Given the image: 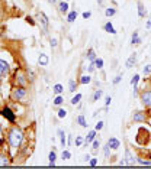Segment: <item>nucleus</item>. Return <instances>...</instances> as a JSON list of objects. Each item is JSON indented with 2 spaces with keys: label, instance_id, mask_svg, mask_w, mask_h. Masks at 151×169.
Returning a JSON list of instances; mask_svg holds the SVG:
<instances>
[{
  "label": "nucleus",
  "instance_id": "nucleus-32",
  "mask_svg": "<svg viewBox=\"0 0 151 169\" xmlns=\"http://www.w3.org/2000/svg\"><path fill=\"white\" fill-rule=\"evenodd\" d=\"M63 101H64V99H63L61 94H60V95H57V97H55V100H54V104H55V106H61Z\"/></svg>",
  "mask_w": 151,
  "mask_h": 169
},
{
  "label": "nucleus",
  "instance_id": "nucleus-14",
  "mask_svg": "<svg viewBox=\"0 0 151 169\" xmlns=\"http://www.w3.org/2000/svg\"><path fill=\"white\" fill-rule=\"evenodd\" d=\"M58 9H60V12H61V13H67V12H68V3H67V2H64V0H63V2H60V3H58Z\"/></svg>",
  "mask_w": 151,
  "mask_h": 169
},
{
  "label": "nucleus",
  "instance_id": "nucleus-20",
  "mask_svg": "<svg viewBox=\"0 0 151 169\" xmlns=\"http://www.w3.org/2000/svg\"><path fill=\"white\" fill-rule=\"evenodd\" d=\"M138 16H140V18H144V16H145V10H144L142 2H138Z\"/></svg>",
  "mask_w": 151,
  "mask_h": 169
},
{
  "label": "nucleus",
  "instance_id": "nucleus-2",
  "mask_svg": "<svg viewBox=\"0 0 151 169\" xmlns=\"http://www.w3.org/2000/svg\"><path fill=\"white\" fill-rule=\"evenodd\" d=\"M26 95H28V90L25 88V87H19V85L13 87V90H12V94H10L12 100H15V101H20V100L25 99Z\"/></svg>",
  "mask_w": 151,
  "mask_h": 169
},
{
  "label": "nucleus",
  "instance_id": "nucleus-41",
  "mask_svg": "<svg viewBox=\"0 0 151 169\" xmlns=\"http://www.w3.org/2000/svg\"><path fill=\"white\" fill-rule=\"evenodd\" d=\"M103 124H105L103 122H99V123H96V127H94V129H96V130H102V129H103Z\"/></svg>",
  "mask_w": 151,
  "mask_h": 169
},
{
  "label": "nucleus",
  "instance_id": "nucleus-28",
  "mask_svg": "<svg viewBox=\"0 0 151 169\" xmlns=\"http://www.w3.org/2000/svg\"><path fill=\"white\" fill-rule=\"evenodd\" d=\"M116 13V9H113V7H108V9L105 10V14L108 16V18H110V16H113V14Z\"/></svg>",
  "mask_w": 151,
  "mask_h": 169
},
{
  "label": "nucleus",
  "instance_id": "nucleus-47",
  "mask_svg": "<svg viewBox=\"0 0 151 169\" xmlns=\"http://www.w3.org/2000/svg\"><path fill=\"white\" fill-rule=\"evenodd\" d=\"M81 16H83V18H84V19H89L90 16H92V13H90V12H84V13L81 14Z\"/></svg>",
  "mask_w": 151,
  "mask_h": 169
},
{
  "label": "nucleus",
  "instance_id": "nucleus-23",
  "mask_svg": "<svg viewBox=\"0 0 151 169\" xmlns=\"http://www.w3.org/2000/svg\"><path fill=\"white\" fill-rule=\"evenodd\" d=\"M140 42H141V39L138 38V32H137V30H135V32H134V35H132L131 43H132V45H138V43H140Z\"/></svg>",
  "mask_w": 151,
  "mask_h": 169
},
{
  "label": "nucleus",
  "instance_id": "nucleus-37",
  "mask_svg": "<svg viewBox=\"0 0 151 169\" xmlns=\"http://www.w3.org/2000/svg\"><path fill=\"white\" fill-rule=\"evenodd\" d=\"M50 45H51V48H57V45H58L57 38H51V39H50Z\"/></svg>",
  "mask_w": 151,
  "mask_h": 169
},
{
  "label": "nucleus",
  "instance_id": "nucleus-24",
  "mask_svg": "<svg viewBox=\"0 0 151 169\" xmlns=\"http://www.w3.org/2000/svg\"><path fill=\"white\" fill-rule=\"evenodd\" d=\"M81 97H83L81 94H76L74 97L71 99V104H73V106H76V104H79V103H80V100H81Z\"/></svg>",
  "mask_w": 151,
  "mask_h": 169
},
{
  "label": "nucleus",
  "instance_id": "nucleus-33",
  "mask_svg": "<svg viewBox=\"0 0 151 169\" xmlns=\"http://www.w3.org/2000/svg\"><path fill=\"white\" fill-rule=\"evenodd\" d=\"M103 153H105L106 158H109V155H110V146H109V143L103 146Z\"/></svg>",
  "mask_w": 151,
  "mask_h": 169
},
{
  "label": "nucleus",
  "instance_id": "nucleus-53",
  "mask_svg": "<svg viewBox=\"0 0 151 169\" xmlns=\"http://www.w3.org/2000/svg\"><path fill=\"white\" fill-rule=\"evenodd\" d=\"M66 2H68V0H66Z\"/></svg>",
  "mask_w": 151,
  "mask_h": 169
},
{
  "label": "nucleus",
  "instance_id": "nucleus-7",
  "mask_svg": "<svg viewBox=\"0 0 151 169\" xmlns=\"http://www.w3.org/2000/svg\"><path fill=\"white\" fill-rule=\"evenodd\" d=\"M38 20H39V23L42 25L44 30H47V29H48V18L45 16V13L39 12V13H38Z\"/></svg>",
  "mask_w": 151,
  "mask_h": 169
},
{
  "label": "nucleus",
  "instance_id": "nucleus-50",
  "mask_svg": "<svg viewBox=\"0 0 151 169\" xmlns=\"http://www.w3.org/2000/svg\"><path fill=\"white\" fill-rule=\"evenodd\" d=\"M71 142H73V139H71V136H68V142H67V143H68V145H71Z\"/></svg>",
  "mask_w": 151,
  "mask_h": 169
},
{
  "label": "nucleus",
  "instance_id": "nucleus-48",
  "mask_svg": "<svg viewBox=\"0 0 151 169\" xmlns=\"http://www.w3.org/2000/svg\"><path fill=\"white\" fill-rule=\"evenodd\" d=\"M110 101H112V99H110V97H106V100H105V104H106V107H108L109 104H110Z\"/></svg>",
  "mask_w": 151,
  "mask_h": 169
},
{
  "label": "nucleus",
  "instance_id": "nucleus-6",
  "mask_svg": "<svg viewBox=\"0 0 151 169\" xmlns=\"http://www.w3.org/2000/svg\"><path fill=\"white\" fill-rule=\"evenodd\" d=\"M15 78H16V84H18L19 87H25V85L28 84V81H26V77H25L22 72H16Z\"/></svg>",
  "mask_w": 151,
  "mask_h": 169
},
{
  "label": "nucleus",
  "instance_id": "nucleus-11",
  "mask_svg": "<svg viewBox=\"0 0 151 169\" xmlns=\"http://www.w3.org/2000/svg\"><path fill=\"white\" fill-rule=\"evenodd\" d=\"M132 119H134V122H144L145 120V114L141 111H137V113H134Z\"/></svg>",
  "mask_w": 151,
  "mask_h": 169
},
{
  "label": "nucleus",
  "instance_id": "nucleus-12",
  "mask_svg": "<svg viewBox=\"0 0 151 169\" xmlns=\"http://www.w3.org/2000/svg\"><path fill=\"white\" fill-rule=\"evenodd\" d=\"M125 159H127V160H125V163H127V165H132V163H134V156L131 155V150H129V149L125 150Z\"/></svg>",
  "mask_w": 151,
  "mask_h": 169
},
{
  "label": "nucleus",
  "instance_id": "nucleus-25",
  "mask_svg": "<svg viewBox=\"0 0 151 169\" xmlns=\"http://www.w3.org/2000/svg\"><path fill=\"white\" fill-rule=\"evenodd\" d=\"M80 82L81 84H89V82H92V78H90V75H81L80 78Z\"/></svg>",
  "mask_w": 151,
  "mask_h": 169
},
{
  "label": "nucleus",
  "instance_id": "nucleus-17",
  "mask_svg": "<svg viewBox=\"0 0 151 169\" xmlns=\"http://www.w3.org/2000/svg\"><path fill=\"white\" fill-rule=\"evenodd\" d=\"M58 137H60V142H61V146L64 147L66 146V133H64V130H61V129H58Z\"/></svg>",
  "mask_w": 151,
  "mask_h": 169
},
{
  "label": "nucleus",
  "instance_id": "nucleus-29",
  "mask_svg": "<svg viewBox=\"0 0 151 169\" xmlns=\"http://www.w3.org/2000/svg\"><path fill=\"white\" fill-rule=\"evenodd\" d=\"M94 65H96V68L102 70V68H103V59H100V58H96V59H94Z\"/></svg>",
  "mask_w": 151,
  "mask_h": 169
},
{
  "label": "nucleus",
  "instance_id": "nucleus-9",
  "mask_svg": "<svg viewBox=\"0 0 151 169\" xmlns=\"http://www.w3.org/2000/svg\"><path fill=\"white\" fill-rule=\"evenodd\" d=\"M108 143H109V146H110V149H113V150H116L119 146H121V143H119V140L116 137H110L108 140Z\"/></svg>",
  "mask_w": 151,
  "mask_h": 169
},
{
  "label": "nucleus",
  "instance_id": "nucleus-40",
  "mask_svg": "<svg viewBox=\"0 0 151 169\" xmlns=\"http://www.w3.org/2000/svg\"><path fill=\"white\" fill-rule=\"evenodd\" d=\"M26 22H28L29 25H32V26H35V25H37V23H35V20H33L31 16H26Z\"/></svg>",
  "mask_w": 151,
  "mask_h": 169
},
{
  "label": "nucleus",
  "instance_id": "nucleus-1",
  "mask_svg": "<svg viewBox=\"0 0 151 169\" xmlns=\"http://www.w3.org/2000/svg\"><path fill=\"white\" fill-rule=\"evenodd\" d=\"M24 131L20 130L18 126H13L7 131V140H9L10 146L13 147V149H19L20 145H22V142H24Z\"/></svg>",
  "mask_w": 151,
  "mask_h": 169
},
{
  "label": "nucleus",
  "instance_id": "nucleus-52",
  "mask_svg": "<svg viewBox=\"0 0 151 169\" xmlns=\"http://www.w3.org/2000/svg\"><path fill=\"white\" fill-rule=\"evenodd\" d=\"M0 136H2V127H0Z\"/></svg>",
  "mask_w": 151,
  "mask_h": 169
},
{
  "label": "nucleus",
  "instance_id": "nucleus-18",
  "mask_svg": "<svg viewBox=\"0 0 151 169\" xmlns=\"http://www.w3.org/2000/svg\"><path fill=\"white\" fill-rule=\"evenodd\" d=\"M76 18H77V12L73 10V12H70L68 16H67V22H68V23H73V22L76 20Z\"/></svg>",
  "mask_w": 151,
  "mask_h": 169
},
{
  "label": "nucleus",
  "instance_id": "nucleus-22",
  "mask_svg": "<svg viewBox=\"0 0 151 169\" xmlns=\"http://www.w3.org/2000/svg\"><path fill=\"white\" fill-rule=\"evenodd\" d=\"M76 88H77V82H76L74 80H70L68 81V91H70V93H74Z\"/></svg>",
  "mask_w": 151,
  "mask_h": 169
},
{
  "label": "nucleus",
  "instance_id": "nucleus-38",
  "mask_svg": "<svg viewBox=\"0 0 151 169\" xmlns=\"http://www.w3.org/2000/svg\"><path fill=\"white\" fill-rule=\"evenodd\" d=\"M81 145H83V137L77 136L76 137V146H81Z\"/></svg>",
  "mask_w": 151,
  "mask_h": 169
},
{
  "label": "nucleus",
  "instance_id": "nucleus-49",
  "mask_svg": "<svg viewBox=\"0 0 151 169\" xmlns=\"http://www.w3.org/2000/svg\"><path fill=\"white\" fill-rule=\"evenodd\" d=\"M47 2H48V3H51V5H55V3H57V0H47Z\"/></svg>",
  "mask_w": 151,
  "mask_h": 169
},
{
  "label": "nucleus",
  "instance_id": "nucleus-35",
  "mask_svg": "<svg viewBox=\"0 0 151 169\" xmlns=\"http://www.w3.org/2000/svg\"><path fill=\"white\" fill-rule=\"evenodd\" d=\"M66 116H67V110H66V108H60V110H58V117L64 119Z\"/></svg>",
  "mask_w": 151,
  "mask_h": 169
},
{
  "label": "nucleus",
  "instance_id": "nucleus-19",
  "mask_svg": "<svg viewBox=\"0 0 151 169\" xmlns=\"http://www.w3.org/2000/svg\"><path fill=\"white\" fill-rule=\"evenodd\" d=\"M52 91H54V93H55L57 95H60V94H61L63 91H64V87H63L61 84H55L54 87H52Z\"/></svg>",
  "mask_w": 151,
  "mask_h": 169
},
{
  "label": "nucleus",
  "instance_id": "nucleus-10",
  "mask_svg": "<svg viewBox=\"0 0 151 169\" xmlns=\"http://www.w3.org/2000/svg\"><path fill=\"white\" fill-rule=\"evenodd\" d=\"M135 62H137V54L134 52L129 58H128V61H127V68H132V66L135 65Z\"/></svg>",
  "mask_w": 151,
  "mask_h": 169
},
{
  "label": "nucleus",
  "instance_id": "nucleus-36",
  "mask_svg": "<svg viewBox=\"0 0 151 169\" xmlns=\"http://www.w3.org/2000/svg\"><path fill=\"white\" fill-rule=\"evenodd\" d=\"M87 58H89L90 61H94V59H96V54H94L93 49H89V55H87Z\"/></svg>",
  "mask_w": 151,
  "mask_h": 169
},
{
  "label": "nucleus",
  "instance_id": "nucleus-15",
  "mask_svg": "<svg viewBox=\"0 0 151 169\" xmlns=\"http://www.w3.org/2000/svg\"><path fill=\"white\" fill-rule=\"evenodd\" d=\"M10 162H9V158H7V155H5V153H0V166H7Z\"/></svg>",
  "mask_w": 151,
  "mask_h": 169
},
{
  "label": "nucleus",
  "instance_id": "nucleus-45",
  "mask_svg": "<svg viewBox=\"0 0 151 169\" xmlns=\"http://www.w3.org/2000/svg\"><path fill=\"white\" fill-rule=\"evenodd\" d=\"M145 29H151V13H150L148 20H147V23H145Z\"/></svg>",
  "mask_w": 151,
  "mask_h": 169
},
{
  "label": "nucleus",
  "instance_id": "nucleus-16",
  "mask_svg": "<svg viewBox=\"0 0 151 169\" xmlns=\"http://www.w3.org/2000/svg\"><path fill=\"white\" fill-rule=\"evenodd\" d=\"M94 137H96V129H94V130H90L89 133H87V137H86V145L90 143V142H93Z\"/></svg>",
  "mask_w": 151,
  "mask_h": 169
},
{
  "label": "nucleus",
  "instance_id": "nucleus-3",
  "mask_svg": "<svg viewBox=\"0 0 151 169\" xmlns=\"http://www.w3.org/2000/svg\"><path fill=\"white\" fill-rule=\"evenodd\" d=\"M2 116H3L6 120H9L10 123H13L15 120H16V114H15V113L12 111L9 107H5L3 110H2Z\"/></svg>",
  "mask_w": 151,
  "mask_h": 169
},
{
  "label": "nucleus",
  "instance_id": "nucleus-5",
  "mask_svg": "<svg viewBox=\"0 0 151 169\" xmlns=\"http://www.w3.org/2000/svg\"><path fill=\"white\" fill-rule=\"evenodd\" d=\"M141 101L145 107H151V91H144V93H141Z\"/></svg>",
  "mask_w": 151,
  "mask_h": 169
},
{
  "label": "nucleus",
  "instance_id": "nucleus-30",
  "mask_svg": "<svg viewBox=\"0 0 151 169\" xmlns=\"http://www.w3.org/2000/svg\"><path fill=\"white\" fill-rule=\"evenodd\" d=\"M61 158L64 160H68L71 158V153H70V150H63V153H61Z\"/></svg>",
  "mask_w": 151,
  "mask_h": 169
},
{
  "label": "nucleus",
  "instance_id": "nucleus-51",
  "mask_svg": "<svg viewBox=\"0 0 151 169\" xmlns=\"http://www.w3.org/2000/svg\"><path fill=\"white\" fill-rule=\"evenodd\" d=\"M97 3H99V5H102V3H103V0H97Z\"/></svg>",
  "mask_w": 151,
  "mask_h": 169
},
{
  "label": "nucleus",
  "instance_id": "nucleus-39",
  "mask_svg": "<svg viewBox=\"0 0 151 169\" xmlns=\"http://www.w3.org/2000/svg\"><path fill=\"white\" fill-rule=\"evenodd\" d=\"M138 163H140V165H145V166H151V162H148V160L138 159Z\"/></svg>",
  "mask_w": 151,
  "mask_h": 169
},
{
  "label": "nucleus",
  "instance_id": "nucleus-34",
  "mask_svg": "<svg viewBox=\"0 0 151 169\" xmlns=\"http://www.w3.org/2000/svg\"><path fill=\"white\" fill-rule=\"evenodd\" d=\"M142 74L144 75L151 74V64H148V65H145L144 68H142Z\"/></svg>",
  "mask_w": 151,
  "mask_h": 169
},
{
  "label": "nucleus",
  "instance_id": "nucleus-31",
  "mask_svg": "<svg viewBox=\"0 0 151 169\" xmlns=\"http://www.w3.org/2000/svg\"><path fill=\"white\" fill-rule=\"evenodd\" d=\"M138 81H140V75H138V74H135V75H134V77H132V80H131V85H134V87H137Z\"/></svg>",
  "mask_w": 151,
  "mask_h": 169
},
{
  "label": "nucleus",
  "instance_id": "nucleus-26",
  "mask_svg": "<svg viewBox=\"0 0 151 169\" xmlns=\"http://www.w3.org/2000/svg\"><path fill=\"white\" fill-rule=\"evenodd\" d=\"M77 123H79V124H80L81 127H87V123H86V119H84V116H79V117H77Z\"/></svg>",
  "mask_w": 151,
  "mask_h": 169
},
{
  "label": "nucleus",
  "instance_id": "nucleus-46",
  "mask_svg": "<svg viewBox=\"0 0 151 169\" xmlns=\"http://www.w3.org/2000/svg\"><path fill=\"white\" fill-rule=\"evenodd\" d=\"M93 149L94 150L99 149V140H93Z\"/></svg>",
  "mask_w": 151,
  "mask_h": 169
},
{
  "label": "nucleus",
  "instance_id": "nucleus-44",
  "mask_svg": "<svg viewBox=\"0 0 151 169\" xmlns=\"http://www.w3.org/2000/svg\"><path fill=\"white\" fill-rule=\"evenodd\" d=\"M122 80V75H116L115 80H113V84H119V81Z\"/></svg>",
  "mask_w": 151,
  "mask_h": 169
},
{
  "label": "nucleus",
  "instance_id": "nucleus-8",
  "mask_svg": "<svg viewBox=\"0 0 151 169\" xmlns=\"http://www.w3.org/2000/svg\"><path fill=\"white\" fill-rule=\"evenodd\" d=\"M48 62H50V58H48L47 54H41V55L38 56V64H39L41 66L48 65Z\"/></svg>",
  "mask_w": 151,
  "mask_h": 169
},
{
  "label": "nucleus",
  "instance_id": "nucleus-13",
  "mask_svg": "<svg viewBox=\"0 0 151 169\" xmlns=\"http://www.w3.org/2000/svg\"><path fill=\"white\" fill-rule=\"evenodd\" d=\"M48 159H50V166H55V159H57V153L55 150H51L50 152V155H48Z\"/></svg>",
  "mask_w": 151,
  "mask_h": 169
},
{
  "label": "nucleus",
  "instance_id": "nucleus-42",
  "mask_svg": "<svg viewBox=\"0 0 151 169\" xmlns=\"http://www.w3.org/2000/svg\"><path fill=\"white\" fill-rule=\"evenodd\" d=\"M90 166H96V165H97V159H96V158H90Z\"/></svg>",
  "mask_w": 151,
  "mask_h": 169
},
{
  "label": "nucleus",
  "instance_id": "nucleus-21",
  "mask_svg": "<svg viewBox=\"0 0 151 169\" xmlns=\"http://www.w3.org/2000/svg\"><path fill=\"white\" fill-rule=\"evenodd\" d=\"M105 30H106L108 33H112V35H115V33H116V30H115V28L112 26V23H110V22H108V23L105 25Z\"/></svg>",
  "mask_w": 151,
  "mask_h": 169
},
{
  "label": "nucleus",
  "instance_id": "nucleus-43",
  "mask_svg": "<svg viewBox=\"0 0 151 169\" xmlns=\"http://www.w3.org/2000/svg\"><path fill=\"white\" fill-rule=\"evenodd\" d=\"M94 70H96V65H94V61H93V62H92V64H90V65H89L87 71H89V72H93Z\"/></svg>",
  "mask_w": 151,
  "mask_h": 169
},
{
  "label": "nucleus",
  "instance_id": "nucleus-27",
  "mask_svg": "<svg viewBox=\"0 0 151 169\" xmlns=\"http://www.w3.org/2000/svg\"><path fill=\"white\" fill-rule=\"evenodd\" d=\"M102 95H103V91H102V90H96L94 94H93V101H97Z\"/></svg>",
  "mask_w": 151,
  "mask_h": 169
},
{
  "label": "nucleus",
  "instance_id": "nucleus-4",
  "mask_svg": "<svg viewBox=\"0 0 151 169\" xmlns=\"http://www.w3.org/2000/svg\"><path fill=\"white\" fill-rule=\"evenodd\" d=\"M9 72H10L9 62H6L5 59H0V77H6Z\"/></svg>",
  "mask_w": 151,
  "mask_h": 169
}]
</instances>
